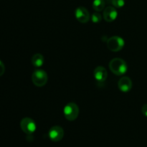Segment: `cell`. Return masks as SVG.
<instances>
[{"instance_id": "cell-12", "label": "cell", "mask_w": 147, "mask_h": 147, "mask_svg": "<svg viewBox=\"0 0 147 147\" xmlns=\"http://www.w3.org/2000/svg\"><path fill=\"white\" fill-rule=\"evenodd\" d=\"M105 5H106L105 0H93L92 7H93V9L95 11L98 12V11H101L104 10Z\"/></svg>"}, {"instance_id": "cell-6", "label": "cell", "mask_w": 147, "mask_h": 147, "mask_svg": "<svg viewBox=\"0 0 147 147\" xmlns=\"http://www.w3.org/2000/svg\"><path fill=\"white\" fill-rule=\"evenodd\" d=\"M48 136L50 140L53 142H58L61 141L64 136V130L59 126H53L49 130Z\"/></svg>"}, {"instance_id": "cell-9", "label": "cell", "mask_w": 147, "mask_h": 147, "mask_svg": "<svg viewBox=\"0 0 147 147\" xmlns=\"http://www.w3.org/2000/svg\"><path fill=\"white\" fill-rule=\"evenodd\" d=\"M93 76L98 83H103L107 79V70L103 66H98L93 71Z\"/></svg>"}, {"instance_id": "cell-7", "label": "cell", "mask_w": 147, "mask_h": 147, "mask_svg": "<svg viewBox=\"0 0 147 147\" xmlns=\"http://www.w3.org/2000/svg\"><path fill=\"white\" fill-rule=\"evenodd\" d=\"M75 16H76V20L82 24L88 23L90 19L88 11L87 9L83 7H79L76 9L75 11Z\"/></svg>"}, {"instance_id": "cell-1", "label": "cell", "mask_w": 147, "mask_h": 147, "mask_svg": "<svg viewBox=\"0 0 147 147\" xmlns=\"http://www.w3.org/2000/svg\"><path fill=\"white\" fill-rule=\"evenodd\" d=\"M109 69L116 76H123L127 72L128 66L126 62L121 58L112 59L109 63Z\"/></svg>"}, {"instance_id": "cell-13", "label": "cell", "mask_w": 147, "mask_h": 147, "mask_svg": "<svg viewBox=\"0 0 147 147\" xmlns=\"http://www.w3.org/2000/svg\"><path fill=\"white\" fill-rule=\"evenodd\" d=\"M90 19H91V21L93 22L95 24H97V23H99L101 22L102 20V16L100 15V14H99L98 12H95L93 13V14L90 17Z\"/></svg>"}, {"instance_id": "cell-5", "label": "cell", "mask_w": 147, "mask_h": 147, "mask_svg": "<svg viewBox=\"0 0 147 147\" xmlns=\"http://www.w3.org/2000/svg\"><path fill=\"white\" fill-rule=\"evenodd\" d=\"M20 127L22 131L26 134L30 135L36 131V123L34 120L30 118H24L20 121Z\"/></svg>"}, {"instance_id": "cell-4", "label": "cell", "mask_w": 147, "mask_h": 147, "mask_svg": "<svg viewBox=\"0 0 147 147\" xmlns=\"http://www.w3.org/2000/svg\"><path fill=\"white\" fill-rule=\"evenodd\" d=\"M125 41L122 37L119 36H113L107 40V47L111 52H119L123 48Z\"/></svg>"}, {"instance_id": "cell-14", "label": "cell", "mask_w": 147, "mask_h": 147, "mask_svg": "<svg viewBox=\"0 0 147 147\" xmlns=\"http://www.w3.org/2000/svg\"><path fill=\"white\" fill-rule=\"evenodd\" d=\"M111 3L115 8H122L125 5V0H111Z\"/></svg>"}, {"instance_id": "cell-2", "label": "cell", "mask_w": 147, "mask_h": 147, "mask_svg": "<svg viewBox=\"0 0 147 147\" xmlns=\"http://www.w3.org/2000/svg\"><path fill=\"white\" fill-rule=\"evenodd\" d=\"M48 80V76L45 70L37 69L32 75V81L37 87H43L45 86Z\"/></svg>"}, {"instance_id": "cell-15", "label": "cell", "mask_w": 147, "mask_h": 147, "mask_svg": "<svg viewBox=\"0 0 147 147\" xmlns=\"http://www.w3.org/2000/svg\"><path fill=\"white\" fill-rule=\"evenodd\" d=\"M5 72V66L4 64L3 63V62L1 60H0V76H3Z\"/></svg>"}, {"instance_id": "cell-16", "label": "cell", "mask_w": 147, "mask_h": 147, "mask_svg": "<svg viewBox=\"0 0 147 147\" xmlns=\"http://www.w3.org/2000/svg\"><path fill=\"white\" fill-rule=\"evenodd\" d=\"M142 112L143 113V115L144 116L147 117V103L146 104H144L142 108Z\"/></svg>"}, {"instance_id": "cell-8", "label": "cell", "mask_w": 147, "mask_h": 147, "mask_svg": "<svg viewBox=\"0 0 147 147\" xmlns=\"http://www.w3.org/2000/svg\"><path fill=\"white\" fill-rule=\"evenodd\" d=\"M103 19L107 22H112L115 21L118 17V11L114 7L109 6L103 10Z\"/></svg>"}, {"instance_id": "cell-11", "label": "cell", "mask_w": 147, "mask_h": 147, "mask_svg": "<svg viewBox=\"0 0 147 147\" xmlns=\"http://www.w3.org/2000/svg\"><path fill=\"white\" fill-rule=\"evenodd\" d=\"M44 57H43L42 55L40 54V53L34 55L32 57V64L36 67H42L44 64Z\"/></svg>"}, {"instance_id": "cell-10", "label": "cell", "mask_w": 147, "mask_h": 147, "mask_svg": "<svg viewBox=\"0 0 147 147\" xmlns=\"http://www.w3.org/2000/svg\"><path fill=\"white\" fill-rule=\"evenodd\" d=\"M118 87L119 89L123 93H127L132 88V81L130 78L127 76L122 77L118 82Z\"/></svg>"}, {"instance_id": "cell-3", "label": "cell", "mask_w": 147, "mask_h": 147, "mask_svg": "<svg viewBox=\"0 0 147 147\" xmlns=\"http://www.w3.org/2000/svg\"><path fill=\"white\" fill-rule=\"evenodd\" d=\"M79 108L75 103H68L63 109V114L65 118L69 121L76 120L79 115Z\"/></svg>"}]
</instances>
